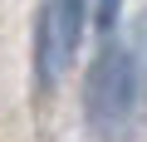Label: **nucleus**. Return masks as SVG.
<instances>
[{
	"label": "nucleus",
	"mask_w": 147,
	"mask_h": 142,
	"mask_svg": "<svg viewBox=\"0 0 147 142\" xmlns=\"http://www.w3.org/2000/svg\"><path fill=\"white\" fill-rule=\"evenodd\" d=\"M132 118H137V59L127 44L103 39L84 74V122L98 142H118L127 137Z\"/></svg>",
	"instance_id": "1"
},
{
	"label": "nucleus",
	"mask_w": 147,
	"mask_h": 142,
	"mask_svg": "<svg viewBox=\"0 0 147 142\" xmlns=\"http://www.w3.org/2000/svg\"><path fill=\"white\" fill-rule=\"evenodd\" d=\"M84 20H88V0H44L39 15H34V25L49 30V39H54V49H59L64 64L84 44Z\"/></svg>",
	"instance_id": "2"
},
{
	"label": "nucleus",
	"mask_w": 147,
	"mask_h": 142,
	"mask_svg": "<svg viewBox=\"0 0 147 142\" xmlns=\"http://www.w3.org/2000/svg\"><path fill=\"white\" fill-rule=\"evenodd\" d=\"M123 20V0H93V25L103 34H113V25Z\"/></svg>",
	"instance_id": "3"
}]
</instances>
